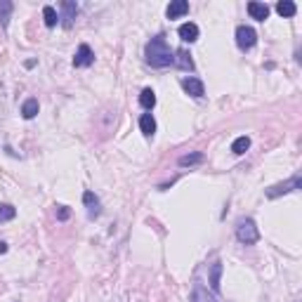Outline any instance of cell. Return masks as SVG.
I'll return each instance as SVG.
<instances>
[{
	"mask_svg": "<svg viewBox=\"0 0 302 302\" xmlns=\"http://www.w3.org/2000/svg\"><path fill=\"white\" fill-rule=\"evenodd\" d=\"M144 57H147V64L154 68H166L170 64H175V52L170 50L168 40L163 36H154L144 48Z\"/></svg>",
	"mask_w": 302,
	"mask_h": 302,
	"instance_id": "obj_1",
	"label": "cell"
},
{
	"mask_svg": "<svg viewBox=\"0 0 302 302\" xmlns=\"http://www.w3.org/2000/svg\"><path fill=\"white\" fill-rule=\"evenodd\" d=\"M236 239L243 246H255L260 241V229L253 217H241L239 222H236Z\"/></svg>",
	"mask_w": 302,
	"mask_h": 302,
	"instance_id": "obj_2",
	"label": "cell"
},
{
	"mask_svg": "<svg viewBox=\"0 0 302 302\" xmlns=\"http://www.w3.org/2000/svg\"><path fill=\"white\" fill-rule=\"evenodd\" d=\"M302 189V175L295 173L290 179H286V182H278V184L269 187V189L265 191L267 198H278V196H286V194H290V191H297Z\"/></svg>",
	"mask_w": 302,
	"mask_h": 302,
	"instance_id": "obj_3",
	"label": "cell"
},
{
	"mask_svg": "<svg viewBox=\"0 0 302 302\" xmlns=\"http://www.w3.org/2000/svg\"><path fill=\"white\" fill-rule=\"evenodd\" d=\"M255 43H258V33H255V29L253 26L241 24L239 29H236V45L246 52V50H253Z\"/></svg>",
	"mask_w": 302,
	"mask_h": 302,
	"instance_id": "obj_4",
	"label": "cell"
},
{
	"mask_svg": "<svg viewBox=\"0 0 302 302\" xmlns=\"http://www.w3.org/2000/svg\"><path fill=\"white\" fill-rule=\"evenodd\" d=\"M182 90H184L189 97H194V99H201L205 95L203 80L196 78V76H184V78H182Z\"/></svg>",
	"mask_w": 302,
	"mask_h": 302,
	"instance_id": "obj_5",
	"label": "cell"
},
{
	"mask_svg": "<svg viewBox=\"0 0 302 302\" xmlns=\"http://www.w3.org/2000/svg\"><path fill=\"white\" fill-rule=\"evenodd\" d=\"M95 64V52L92 48L87 43L78 45V50H76V55H74V66L76 68H85V66H92Z\"/></svg>",
	"mask_w": 302,
	"mask_h": 302,
	"instance_id": "obj_6",
	"label": "cell"
},
{
	"mask_svg": "<svg viewBox=\"0 0 302 302\" xmlns=\"http://www.w3.org/2000/svg\"><path fill=\"white\" fill-rule=\"evenodd\" d=\"M222 271H224V265L222 260H215L208 269V284L213 288V293H220V284H222Z\"/></svg>",
	"mask_w": 302,
	"mask_h": 302,
	"instance_id": "obj_7",
	"label": "cell"
},
{
	"mask_svg": "<svg viewBox=\"0 0 302 302\" xmlns=\"http://www.w3.org/2000/svg\"><path fill=\"white\" fill-rule=\"evenodd\" d=\"M83 203H85V208H87V217H90V220L99 217V213H102V203H99V198L95 196L92 191H85V194H83Z\"/></svg>",
	"mask_w": 302,
	"mask_h": 302,
	"instance_id": "obj_8",
	"label": "cell"
},
{
	"mask_svg": "<svg viewBox=\"0 0 302 302\" xmlns=\"http://www.w3.org/2000/svg\"><path fill=\"white\" fill-rule=\"evenodd\" d=\"M76 14H78V5H76L74 0H66V3H62V24L64 29H71V24H74Z\"/></svg>",
	"mask_w": 302,
	"mask_h": 302,
	"instance_id": "obj_9",
	"label": "cell"
},
{
	"mask_svg": "<svg viewBox=\"0 0 302 302\" xmlns=\"http://www.w3.org/2000/svg\"><path fill=\"white\" fill-rule=\"evenodd\" d=\"M248 14H250V19H255V21H265V19L269 17V5L253 0V3H248Z\"/></svg>",
	"mask_w": 302,
	"mask_h": 302,
	"instance_id": "obj_10",
	"label": "cell"
},
{
	"mask_svg": "<svg viewBox=\"0 0 302 302\" xmlns=\"http://www.w3.org/2000/svg\"><path fill=\"white\" fill-rule=\"evenodd\" d=\"M177 33H179V38H182V40H184V43H196L198 40V26L194 24V21H187V24H182L177 29Z\"/></svg>",
	"mask_w": 302,
	"mask_h": 302,
	"instance_id": "obj_11",
	"label": "cell"
},
{
	"mask_svg": "<svg viewBox=\"0 0 302 302\" xmlns=\"http://www.w3.org/2000/svg\"><path fill=\"white\" fill-rule=\"evenodd\" d=\"M187 12H189V3L187 0H173L166 10L168 19H179V17H184Z\"/></svg>",
	"mask_w": 302,
	"mask_h": 302,
	"instance_id": "obj_12",
	"label": "cell"
},
{
	"mask_svg": "<svg viewBox=\"0 0 302 302\" xmlns=\"http://www.w3.org/2000/svg\"><path fill=\"white\" fill-rule=\"evenodd\" d=\"M189 302H215V297L210 295L208 288H205L203 284H194L191 295H189Z\"/></svg>",
	"mask_w": 302,
	"mask_h": 302,
	"instance_id": "obj_13",
	"label": "cell"
},
{
	"mask_svg": "<svg viewBox=\"0 0 302 302\" xmlns=\"http://www.w3.org/2000/svg\"><path fill=\"white\" fill-rule=\"evenodd\" d=\"M140 130L144 137H154L156 135V118L151 113H142L140 116Z\"/></svg>",
	"mask_w": 302,
	"mask_h": 302,
	"instance_id": "obj_14",
	"label": "cell"
},
{
	"mask_svg": "<svg viewBox=\"0 0 302 302\" xmlns=\"http://www.w3.org/2000/svg\"><path fill=\"white\" fill-rule=\"evenodd\" d=\"M175 64L184 71H194V59H191V52L189 50H177L175 52Z\"/></svg>",
	"mask_w": 302,
	"mask_h": 302,
	"instance_id": "obj_15",
	"label": "cell"
},
{
	"mask_svg": "<svg viewBox=\"0 0 302 302\" xmlns=\"http://www.w3.org/2000/svg\"><path fill=\"white\" fill-rule=\"evenodd\" d=\"M38 109H40V104H38V99L36 97H29L21 104V116L26 118V121H31V118H36L38 116Z\"/></svg>",
	"mask_w": 302,
	"mask_h": 302,
	"instance_id": "obj_16",
	"label": "cell"
},
{
	"mask_svg": "<svg viewBox=\"0 0 302 302\" xmlns=\"http://www.w3.org/2000/svg\"><path fill=\"white\" fill-rule=\"evenodd\" d=\"M276 12L281 14V17L290 19V17H295L297 5L293 3V0H278V3H276Z\"/></svg>",
	"mask_w": 302,
	"mask_h": 302,
	"instance_id": "obj_17",
	"label": "cell"
},
{
	"mask_svg": "<svg viewBox=\"0 0 302 302\" xmlns=\"http://www.w3.org/2000/svg\"><path fill=\"white\" fill-rule=\"evenodd\" d=\"M248 149H250V137L248 135H241L231 142V154H236V156H243Z\"/></svg>",
	"mask_w": 302,
	"mask_h": 302,
	"instance_id": "obj_18",
	"label": "cell"
},
{
	"mask_svg": "<svg viewBox=\"0 0 302 302\" xmlns=\"http://www.w3.org/2000/svg\"><path fill=\"white\" fill-rule=\"evenodd\" d=\"M140 104H142V109H147V111H151L156 106V92L151 90V87H144L142 95H140Z\"/></svg>",
	"mask_w": 302,
	"mask_h": 302,
	"instance_id": "obj_19",
	"label": "cell"
},
{
	"mask_svg": "<svg viewBox=\"0 0 302 302\" xmlns=\"http://www.w3.org/2000/svg\"><path fill=\"white\" fill-rule=\"evenodd\" d=\"M182 168H187V166H198V163H203V154L201 151H194V154H184V156H179V160H177Z\"/></svg>",
	"mask_w": 302,
	"mask_h": 302,
	"instance_id": "obj_20",
	"label": "cell"
},
{
	"mask_svg": "<svg viewBox=\"0 0 302 302\" xmlns=\"http://www.w3.org/2000/svg\"><path fill=\"white\" fill-rule=\"evenodd\" d=\"M43 19H45V26L52 29V26H57V21H59V14H57V10L52 5H45L43 7Z\"/></svg>",
	"mask_w": 302,
	"mask_h": 302,
	"instance_id": "obj_21",
	"label": "cell"
},
{
	"mask_svg": "<svg viewBox=\"0 0 302 302\" xmlns=\"http://www.w3.org/2000/svg\"><path fill=\"white\" fill-rule=\"evenodd\" d=\"M17 217V208L12 203H0V224L3 222H10Z\"/></svg>",
	"mask_w": 302,
	"mask_h": 302,
	"instance_id": "obj_22",
	"label": "cell"
},
{
	"mask_svg": "<svg viewBox=\"0 0 302 302\" xmlns=\"http://www.w3.org/2000/svg\"><path fill=\"white\" fill-rule=\"evenodd\" d=\"M14 5L10 3V0H0V24L7 26L10 24V14H12Z\"/></svg>",
	"mask_w": 302,
	"mask_h": 302,
	"instance_id": "obj_23",
	"label": "cell"
},
{
	"mask_svg": "<svg viewBox=\"0 0 302 302\" xmlns=\"http://www.w3.org/2000/svg\"><path fill=\"white\" fill-rule=\"evenodd\" d=\"M57 217H59L62 222H66L68 217H71V210H68L66 205H59V208H57Z\"/></svg>",
	"mask_w": 302,
	"mask_h": 302,
	"instance_id": "obj_24",
	"label": "cell"
},
{
	"mask_svg": "<svg viewBox=\"0 0 302 302\" xmlns=\"http://www.w3.org/2000/svg\"><path fill=\"white\" fill-rule=\"evenodd\" d=\"M7 253V243L5 241H0V255H5Z\"/></svg>",
	"mask_w": 302,
	"mask_h": 302,
	"instance_id": "obj_25",
	"label": "cell"
}]
</instances>
